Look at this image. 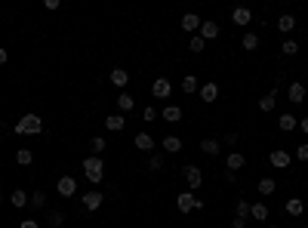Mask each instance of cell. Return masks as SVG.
I'll list each match as a JSON object with an SVG mask.
<instances>
[{"label": "cell", "instance_id": "46", "mask_svg": "<svg viewBox=\"0 0 308 228\" xmlns=\"http://www.w3.org/2000/svg\"><path fill=\"white\" fill-rule=\"evenodd\" d=\"M0 65H6V49L0 46Z\"/></svg>", "mask_w": 308, "mask_h": 228}, {"label": "cell", "instance_id": "11", "mask_svg": "<svg viewBox=\"0 0 308 228\" xmlns=\"http://www.w3.org/2000/svg\"><path fill=\"white\" fill-rule=\"evenodd\" d=\"M244 164H247V157L240 154V151H231V154H228V160H225V170H228V173H235V170H240Z\"/></svg>", "mask_w": 308, "mask_h": 228}, {"label": "cell", "instance_id": "7", "mask_svg": "<svg viewBox=\"0 0 308 228\" xmlns=\"http://www.w3.org/2000/svg\"><path fill=\"white\" fill-rule=\"evenodd\" d=\"M182 176H185V182H188V188H201V185H204V173H201V170H197V167H194V164H188V167H185V170H182Z\"/></svg>", "mask_w": 308, "mask_h": 228}, {"label": "cell", "instance_id": "6", "mask_svg": "<svg viewBox=\"0 0 308 228\" xmlns=\"http://www.w3.org/2000/svg\"><path fill=\"white\" fill-rule=\"evenodd\" d=\"M268 160H271V167H274V170H287L293 157H290V151H284V148H274L271 154H268Z\"/></svg>", "mask_w": 308, "mask_h": 228}, {"label": "cell", "instance_id": "16", "mask_svg": "<svg viewBox=\"0 0 308 228\" xmlns=\"http://www.w3.org/2000/svg\"><path fill=\"white\" fill-rule=\"evenodd\" d=\"M274 105H278V90L265 92V96L259 99V108H262V111H274Z\"/></svg>", "mask_w": 308, "mask_h": 228}, {"label": "cell", "instance_id": "25", "mask_svg": "<svg viewBox=\"0 0 308 228\" xmlns=\"http://www.w3.org/2000/svg\"><path fill=\"white\" fill-rule=\"evenodd\" d=\"M278 191V182L271 179V176H265V179H259V194H265V198H268V194H274Z\"/></svg>", "mask_w": 308, "mask_h": 228}, {"label": "cell", "instance_id": "21", "mask_svg": "<svg viewBox=\"0 0 308 228\" xmlns=\"http://www.w3.org/2000/svg\"><path fill=\"white\" fill-rule=\"evenodd\" d=\"M161 145H163L166 154H176V151H182V139H179V136H166Z\"/></svg>", "mask_w": 308, "mask_h": 228}, {"label": "cell", "instance_id": "36", "mask_svg": "<svg viewBox=\"0 0 308 228\" xmlns=\"http://www.w3.org/2000/svg\"><path fill=\"white\" fill-rule=\"evenodd\" d=\"M89 148H93V154H96V157H99V154H102V151H105V148H108V145H105V139H102V136H96V139H93V142H89Z\"/></svg>", "mask_w": 308, "mask_h": 228}, {"label": "cell", "instance_id": "48", "mask_svg": "<svg viewBox=\"0 0 308 228\" xmlns=\"http://www.w3.org/2000/svg\"><path fill=\"white\" fill-rule=\"evenodd\" d=\"M0 204H3V194H0Z\"/></svg>", "mask_w": 308, "mask_h": 228}, {"label": "cell", "instance_id": "19", "mask_svg": "<svg viewBox=\"0 0 308 228\" xmlns=\"http://www.w3.org/2000/svg\"><path fill=\"white\" fill-rule=\"evenodd\" d=\"M105 126L111 133H120L123 126H127V121H123V114H111V117H105Z\"/></svg>", "mask_w": 308, "mask_h": 228}, {"label": "cell", "instance_id": "4", "mask_svg": "<svg viewBox=\"0 0 308 228\" xmlns=\"http://www.w3.org/2000/svg\"><path fill=\"white\" fill-rule=\"evenodd\" d=\"M80 200H83V207H87L89 213H96V210L105 204V194L102 191H87V194H80Z\"/></svg>", "mask_w": 308, "mask_h": 228}, {"label": "cell", "instance_id": "39", "mask_svg": "<svg viewBox=\"0 0 308 228\" xmlns=\"http://www.w3.org/2000/svg\"><path fill=\"white\" fill-rule=\"evenodd\" d=\"M296 160H302V164L308 160V142H302V145L296 148Z\"/></svg>", "mask_w": 308, "mask_h": 228}, {"label": "cell", "instance_id": "35", "mask_svg": "<svg viewBox=\"0 0 308 228\" xmlns=\"http://www.w3.org/2000/svg\"><path fill=\"white\" fill-rule=\"evenodd\" d=\"M244 49H249V53L259 49V37H256V34H244Z\"/></svg>", "mask_w": 308, "mask_h": 228}, {"label": "cell", "instance_id": "26", "mask_svg": "<svg viewBox=\"0 0 308 228\" xmlns=\"http://www.w3.org/2000/svg\"><path fill=\"white\" fill-rule=\"evenodd\" d=\"M197 90H201L197 77H194V74H185V77H182V92H197Z\"/></svg>", "mask_w": 308, "mask_h": 228}, {"label": "cell", "instance_id": "44", "mask_svg": "<svg viewBox=\"0 0 308 228\" xmlns=\"http://www.w3.org/2000/svg\"><path fill=\"white\" fill-rule=\"evenodd\" d=\"M231 228H247V219H235V222H231Z\"/></svg>", "mask_w": 308, "mask_h": 228}, {"label": "cell", "instance_id": "30", "mask_svg": "<svg viewBox=\"0 0 308 228\" xmlns=\"http://www.w3.org/2000/svg\"><path fill=\"white\" fill-rule=\"evenodd\" d=\"M305 99V87L302 83H290V102H302Z\"/></svg>", "mask_w": 308, "mask_h": 228}, {"label": "cell", "instance_id": "45", "mask_svg": "<svg viewBox=\"0 0 308 228\" xmlns=\"http://www.w3.org/2000/svg\"><path fill=\"white\" fill-rule=\"evenodd\" d=\"M299 126H302V133H308V117H302V121H299Z\"/></svg>", "mask_w": 308, "mask_h": 228}, {"label": "cell", "instance_id": "38", "mask_svg": "<svg viewBox=\"0 0 308 228\" xmlns=\"http://www.w3.org/2000/svg\"><path fill=\"white\" fill-rule=\"evenodd\" d=\"M148 170H163V154H151V157H148Z\"/></svg>", "mask_w": 308, "mask_h": 228}, {"label": "cell", "instance_id": "49", "mask_svg": "<svg viewBox=\"0 0 308 228\" xmlns=\"http://www.w3.org/2000/svg\"><path fill=\"white\" fill-rule=\"evenodd\" d=\"M299 228H305V225H299Z\"/></svg>", "mask_w": 308, "mask_h": 228}, {"label": "cell", "instance_id": "47", "mask_svg": "<svg viewBox=\"0 0 308 228\" xmlns=\"http://www.w3.org/2000/svg\"><path fill=\"white\" fill-rule=\"evenodd\" d=\"M268 228H280V225H268Z\"/></svg>", "mask_w": 308, "mask_h": 228}, {"label": "cell", "instance_id": "34", "mask_svg": "<svg viewBox=\"0 0 308 228\" xmlns=\"http://www.w3.org/2000/svg\"><path fill=\"white\" fill-rule=\"evenodd\" d=\"M49 225H53V228H62V225H65V213L53 210V213H49Z\"/></svg>", "mask_w": 308, "mask_h": 228}, {"label": "cell", "instance_id": "27", "mask_svg": "<svg viewBox=\"0 0 308 228\" xmlns=\"http://www.w3.org/2000/svg\"><path fill=\"white\" fill-rule=\"evenodd\" d=\"M31 160H34V151H31V148H19V151H15V164L28 167Z\"/></svg>", "mask_w": 308, "mask_h": 228}, {"label": "cell", "instance_id": "1", "mask_svg": "<svg viewBox=\"0 0 308 228\" xmlns=\"http://www.w3.org/2000/svg\"><path fill=\"white\" fill-rule=\"evenodd\" d=\"M13 130L19 133V136H37V133H44V121H40L37 114H22Z\"/></svg>", "mask_w": 308, "mask_h": 228}, {"label": "cell", "instance_id": "23", "mask_svg": "<svg viewBox=\"0 0 308 228\" xmlns=\"http://www.w3.org/2000/svg\"><path fill=\"white\" fill-rule=\"evenodd\" d=\"M249 216H253L256 222H265V219H268V207L265 204H249Z\"/></svg>", "mask_w": 308, "mask_h": 228}, {"label": "cell", "instance_id": "37", "mask_svg": "<svg viewBox=\"0 0 308 228\" xmlns=\"http://www.w3.org/2000/svg\"><path fill=\"white\" fill-rule=\"evenodd\" d=\"M237 219H249V200H237Z\"/></svg>", "mask_w": 308, "mask_h": 228}, {"label": "cell", "instance_id": "12", "mask_svg": "<svg viewBox=\"0 0 308 228\" xmlns=\"http://www.w3.org/2000/svg\"><path fill=\"white\" fill-rule=\"evenodd\" d=\"M231 22H235V25H249V22H253V13H249L247 6H237V10L231 13Z\"/></svg>", "mask_w": 308, "mask_h": 228}, {"label": "cell", "instance_id": "3", "mask_svg": "<svg viewBox=\"0 0 308 228\" xmlns=\"http://www.w3.org/2000/svg\"><path fill=\"white\" fill-rule=\"evenodd\" d=\"M176 204H179V213H191V210H201L204 207V198H194L191 191H182L179 198H176Z\"/></svg>", "mask_w": 308, "mask_h": 228}, {"label": "cell", "instance_id": "29", "mask_svg": "<svg viewBox=\"0 0 308 228\" xmlns=\"http://www.w3.org/2000/svg\"><path fill=\"white\" fill-rule=\"evenodd\" d=\"M201 151H204V154H210V157H216V154H219V142H216V139H204L201 142Z\"/></svg>", "mask_w": 308, "mask_h": 228}, {"label": "cell", "instance_id": "42", "mask_svg": "<svg viewBox=\"0 0 308 228\" xmlns=\"http://www.w3.org/2000/svg\"><path fill=\"white\" fill-rule=\"evenodd\" d=\"M44 6H46V10H59V6H62V0H46Z\"/></svg>", "mask_w": 308, "mask_h": 228}, {"label": "cell", "instance_id": "10", "mask_svg": "<svg viewBox=\"0 0 308 228\" xmlns=\"http://www.w3.org/2000/svg\"><path fill=\"white\" fill-rule=\"evenodd\" d=\"M219 34H222V28L216 22H201V37L204 40H216Z\"/></svg>", "mask_w": 308, "mask_h": 228}, {"label": "cell", "instance_id": "41", "mask_svg": "<svg viewBox=\"0 0 308 228\" xmlns=\"http://www.w3.org/2000/svg\"><path fill=\"white\" fill-rule=\"evenodd\" d=\"M19 228H40V222H34V219H25V222H19Z\"/></svg>", "mask_w": 308, "mask_h": 228}, {"label": "cell", "instance_id": "8", "mask_svg": "<svg viewBox=\"0 0 308 228\" xmlns=\"http://www.w3.org/2000/svg\"><path fill=\"white\" fill-rule=\"evenodd\" d=\"M56 191H59L62 198H74V191H77V179H74V176H62V179L56 182Z\"/></svg>", "mask_w": 308, "mask_h": 228}, {"label": "cell", "instance_id": "18", "mask_svg": "<svg viewBox=\"0 0 308 228\" xmlns=\"http://www.w3.org/2000/svg\"><path fill=\"white\" fill-rule=\"evenodd\" d=\"M117 108H120V114H127V111L136 108V99H132L130 92H120V96H117Z\"/></svg>", "mask_w": 308, "mask_h": 228}, {"label": "cell", "instance_id": "50", "mask_svg": "<svg viewBox=\"0 0 308 228\" xmlns=\"http://www.w3.org/2000/svg\"><path fill=\"white\" fill-rule=\"evenodd\" d=\"M305 228H308V222H305Z\"/></svg>", "mask_w": 308, "mask_h": 228}, {"label": "cell", "instance_id": "15", "mask_svg": "<svg viewBox=\"0 0 308 228\" xmlns=\"http://www.w3.org/2000/svg\"><path fill=\"white\" fill-rule=\"evenodd\" d=\"M10 200H13V207H19V210L31 204V198H28V191H25V188H15V191L10 194Z\"/></svg>", "mask_w": 308, "mask_h": 228}, {"label": "cell", "instance_id": "2", "mask_svg": "<svg viewBox=\"0 0 308 228\" xmlns=\"http://www.w3.org/2000/svg\"><path fill=\"white\" fill-rule=\"evenodd\" d=\"M83 176H87V179L89 182H93V185H99V182H102L105 179V160L102 157H87V160H83Z\"/></svg>", "mask_w": 308, "mask_h": 228}, {"label": "cell", "instance_id": "43", "mask_svg": "<svg viewBox=\"0 0 308 228\" xmlns=\"http://www.w3.org/2000/svg\"><path fill=\"white\" fill-rule=\"evenodd\" d=\"M237 139H240L237 133H228V136H225V142H228V145H237Z\"/></svg>", "mask_w": 308, "mask_h": 228}, {"label": "cell", "instance_id": "28", "mask_svg": "<svg viewBox=\"0 0 308 228\" xmlns=\"http://www.w3.org/2000/svg\"><path fill=\"white\" fill-rule=\"evenodd\" d=\"M293 28H296V19H293V15H280V19H278V31H284V34H290Z\"/></svg>", "mask_w": 308, "mask_h": 228}, {"label": "cell", "instance_id": "24", "mask_svg": "<svg viewBox=\"0 0 308 228\" xmlns=\"http://www.w3.org/2000/svg\"><path fill=\"white\" fill-rule=\"evenodd\" d=\"M278 126H280V130H284V133H293L296 126H299V121H296L293 114H280V121H278Z\"/></svg>", "mask_w": 308, "mask_h": 228}, {"label": "cell", "instance_id": "22", "mask_svg": "<svg viewBox=\"0 0 308 228\" xmlns=\"http://www.w3.org/2000/svg\"><path fill=\"white\" fill-rule=\"evenodd\" d=\"M302 210H305V200L302 198H290L287 200V213L290 216H302Z\"/></svg>", "mask_w": 308, "mask_h": 228}, {"label": "cell", "instance_id": "5", "mask_svg": "<svg viewBox=\"0 0 308 228\" xmlns=\"http://www.w3.org/2000/svg\"><path fill=\"white\" fill-rule=\"evenodd\" d=\"M170 92H173L170 77H157V80L151 83V96H154V99H170Z\"/></svg>", "mask_w": 308, "mask_h": 228}, {"label": "cell", "instance_id": "20", "mask_svg": "<svg viewBox=\"0 0 308 228\" xmlns=\"http://www.w3.org/2000/svg\"><path fill=\"white\" fill-rule=\"evenodd\" d=\"M111 83H114V87H127V83H130V71L127 68H114L111 71Z\"/></svg>", "mask_w": 308, "mask_h": 228}, {"label": "cell", "instance_id": "33", "mask_svg": "<svg viewBox=\"0 0 308 228\" xmlns=\"http://www.w3.org/2000/svg\"><path fill=\"white\" fill-rule=\"evenodd\" d=\"M280 53H284V56H296V53H299V44H296V40H284Z\"/></svg>", "mask_w": 308, "mask_h": 228}, {"label": "cell", "instance_id": "14", "mask_svg": "<svg viewBox=\"0 0 308 228\" xmlns=\"http://www.w3.org/2000/svg\"><path fill=\"white\" fill-rule=\"evenodd\" d=\"M197 92H201L204 102H216V99H219V87H216V83H204Z\"/></svg>", "mask_w": 308, "mask_h": 228}, {"label": "cell", "instance_id": "32", "mask_svg": "<svg viewBox=\"0 0 308 228\" xmlns=\"http://www.w3.org/2000/svg\"><path fill=\"white\" fill-rule=\"evenodd\" d=\"M31 207H34V210H44V207H46V194H44V191H34V194H31Z\"/></svg>", "mask_w": 308, "mask_h": 228}, {"label": "cell", "instance_id": "9", "mask_svg": "<svg viewBox=\"0 0 308 228\" xmlns=\"http://www.w3.org/2000/svg\"><path fill=\"white\" fill-rule=\"evenodd\" d=\"M132 145H136L139 151H145V154H151V151H154V139L148 136V133H136V139H132Z\"/></svg>", "mask_w": 308, "mask_h": 228}, {"label": "cell", "instance_id": "17", "mask_svg": "<svg viewBox=\"0 0 308 228\" xmlns=\"http://www.w3.org/2000/svg\"><path fill=\"white\" fill-rule=\"evenodd\" d=\"M161 114H163V121H166V123H176V121H182V108H179V105H166Z\"/></svg>", "mask_w": 308, "mask_h": 228}, {"label": "cell", "instance_id": "31", "mask_svg": "<svg viewBox=\"0 0 308 228\" xmlns=\"http://www.w3.org/2000/svg\"><path fill=\"white\" fill-rule=\"evenodd\" d=\"M188 49H191V53H204V49H206V40H204L201 34H194V37L188 40Z\"/></svg>", "mask_w": 308, "mask_h": 228}, {"label": "cell", "instance_id": "40", "mask_svg": "<svg viewBox=\"0 0 308 228\" xmlns=\"http://www.w3.org/2000/svg\"><path fill=\"white\" fill-rule=\"evenodd\" d=\"M142 117H145V121H154V117H157V108H154V105H148L145 111H142Z\"/></svg>", "mask_w": 308, "mask_h": 228}, {"label": "cell", "instance_id": "13", "mask_svg": "<svg viewBox=\"0 0 308 228\" xmlns=\"http://www.w3.org/2000/svg\"><path fill=\"white\" fill-rule=\"evenodd\" d=\"M179 25H182V31H201V19H197L194 13H185Z\"/></svg>", "mask_w": 308, "mask_h": 228}]
</instances>
